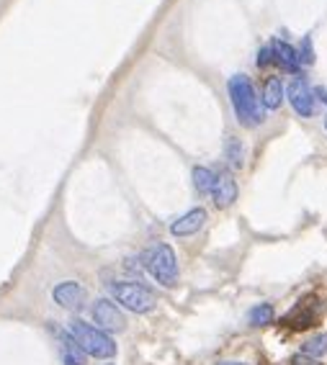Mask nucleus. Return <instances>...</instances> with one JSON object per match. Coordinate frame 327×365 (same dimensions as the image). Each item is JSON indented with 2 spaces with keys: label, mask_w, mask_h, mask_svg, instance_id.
I'll return each mask as SVG.
<instances>
[{
  "label": "nucleus",
  "mask_w": 327,
  "mask_h": 365,
  "mask_svg": "<svg viewBox=\"0 0 327 365\" xmlns=\"http://www.w3.org/2000/svg\"><path fill=\"white\" fill-rule=\"evenodd\" d=\"M286 98L301 118H309L314 113V93L309 91V85L304 80H294L286 88Z\"/></svg>",
  "instance_id": "nucleus-7"
},
{
  "label": "nucleus",
  "mask_w": 327,
  "mask_h": 365,
  "mask_svg": "<svg viewBox=\"0 0 327 365\" xmlns=\"http://www.w3.org/2000/svg\"><path fill=\"white\" fill-rule=\"evenodd\" d=\"M219 365H248V363H240V360H227V363H219Z\"/></svg>",
  "instance_id": "nucleus-21"
},
{
  "label": "nucleus",
  "mask_w": 327,
  "mask_h": 365,
  "mask_svg": "<svg viewBox=\"0 0 327 365\" xmlns=\"http://www.w3.org/2000/svg\"><path fill=\"white\" fill-rule=\"evenodd\" d=\"M256 65L261 67V70H266V67L273 65V54H271V46H268V44L261 46V49H258V59H256Z\"/></svg>",
  "instance_id": "nucleus-18"
},
{
  "label": "nucleus",
  "mask_w": 327,
  "mask_h": 365,
  "mask_svg": "<svg viewBox=\"0 0 327 365\" xmlns=\"http://www.w3.org/2000/svg\"><path fill=\"white\" fill-rule=\"evenodd\" d=\"M301 355H307V358H314V360H320L322 355H327V332L309 337L307 342L301 345Z\"/></svg>",
  "instance_id": "nucleus-13"
},
{
  "label": "nucleus",
  "mask_w": 327,
  "mask_h": 365,
  "mask_svg": "<svg viewBox=\"0 0 327 365\" xmlns=\"http://www.w3.org/2000/svg\"><path fill=\"white\" fill-rule=\"evenodd\" d=\"M325 129H327V116H325Z\"/></svg>",
  "instance_id": "nucleus-22"
},
{
  "label": "nucleus",
  "mask_w": 327,
  "mask_h": 365,
  "mask_svg": "<svg viewBox=\"0 0 327 365\" xmlns=\"http://www.w3.org/2000/svg\"><path fill=\"white\" fill-rule=\"evenodd\" d=\"M273 317H276V312H273V307H271V304H258V307H253L248 312V324L266 327V324H271V322H273Z\"/></svg>",
  "instance_id": "nucleus-16"
},
{
  "label": "nucleus",
  "mask_w": 327,
  "mask_h": 365,
  "mask_svg": "<svg viewBox=\"0 0 327 365\" xmlns=\"http://www.w3.org/2000/svg\"><path fill=\"white\" fill-rule=\"evenodd\" d=\"M191 178H193V188L198 190V193H211V188H214V180L216 175L211 173L209 168H193V173H191Z\"/></svg>",
  "instance_id": "nucleus-15"
},
{
  "label": "nucleus",
  "mask_w": 327,
  "mask_h": 365,
  "mask_svg": "<svg viewBox=\"0 0 327 365\" xmlns=\"http://www.w3.org/2000/svg\"><path fill=\"white\" fill-rule=\"evenodd\" d=\"M211 198H214L216 209H227L232 206L237 198V182L229 173H219L214 180V188H211Z\"/></svg>",
  "instance_id": "nucleus-9"
},
{
  "label": "nucleus",
  "mask_w": 327,
  "mask_h": 365,
  "mask_svg": "<svg viewBox=\"0 0 327 365\" xmlns=\"http://www.w3.org/2000/svg\"><path fill=\"white\" fill-rule=\"evenodd\" d=\"M296 54H299V62H301V67H307V65H312L314 62V52H312V39H304L301 41V46L296 49Z\"/></svg>",
  "instance_id": "nucleus-17"
},
{
  "label": "nucleus",
  "mask_w": 327,
  "mask_h": 365,
  "mask_svg": "<svg viewBox=\"0 0 327 365\" xmlns=\"http://www.w3.org/2000/svg\"><path fill=\"white\" fill-rule=\"evenodd\" d=\"M59 352L65 365H86V352L72 339L70 332H59Z\"/></svg>",
  "instance_id": "nucleus-12"
},
{
  "label": "nucleus",
  "mask_w": 327,
  "mask_h": 365,
  "mask_svg": "<svg viewBox=\"0 0 327 365\" xmlns=\"http://www.w3.org/2000/svg\"><path fill=\"white\" fill-rule=\"evenodd\" d=\"M224 157L229 160L232 168H242L245 165V147H242L240 139L227 137V142H224Z\"/></svg>",
  "instance_id": "nucleus-14"
},
{
  "label": "nucleus",
  "mask_w": 327,
  "mask_h": 365,
  "mask_svg": "<svg viewBox=\"0 0 327 365\" xmlns=\"http://www.w3.org/2000/svg\"><path fill=\"white\" fill-rule=\"evenodd\" d=\"M227 93H229L232 111H235L237 121L242 126L253 129V126H261L266 121V108H263L261 98H258V93L248 75H232L227 83Z\"/></svg>",
  "instance_id": "nucleus-1"
},
{
  "label": "nucleus",
  "mask_w": 327,
  "mask_h": 365,
  "mask_svg": "<svg viewBox=\"0 0 327 365\" xmlns=\"http://www.w3.org/2000/svg\"><path fill=\"white\" fill-rule=\"evenodd\" d=\"M314 96H317V98H320L322 103L327 106V91H325V88H317V91H314Z\"/></svg>",
  "instance_id": "nucleus-20"
},
{
  "label": "nucleus",
  "mask_w": 327,
  "mask_h": 365,
  "mask_svg": "<svg viewBox=\"0 0 327 365\" xmlns=\"http://www.w3.org/2000/svg\"><path fill=\"white\" fill-rule=\"evenodd\" d=\"M203 224H206V211L191 209V211H186L183 216H178L176 222L171 224V235L173 237H191V235H196Z\"/></svg>",
  "instance_id": "nucleus-10"
},
{
  "label": "nucleus",
  "mask_w": 327,
  "mask_h": 365,
  "mask_svg": "<svg viewBox=\"0 0 327 365\" xmlns=\"http://www.w3.org/2000/svg\"><path fill=\"white\" fill-rule=\"evenodd\" d=\"M111 296L116 299V304H121L124 309H129V312L134 314H147L155 309V296H152V291H147V288L142 286V283H111Z\"/></svg>",
  "instance_id": "nucleus-4"
},
{
  "label": "nucleus",
  "mask_w": 327,
  "mask_h": 365,
  "mask_svg": "<svg viewBox=\"0 0 327 365\" xmlns=\"http://www.w3.org/2000/svg\"><path fill=\"white\" fill-rule=\"evenodd\" d=\"M144 267L150 270V275L160 286L173 288L178 283V260L171 245H157V247H152L150 252L144 255Z\"/></svg>",
  "instance_id": "nucleus-3"
},
{
  "label": "nucleus",
  "mask_w": 327,
  "mask_h": 365,
  "mask_svg": "<svg viewBox=\"0 0 327 365\" xmlns=\"http://www.w3.org/2000/svg\"><path fill=\"white\" fill-rule=\"evenodd\" d=\"M283 96H286V88H283L281 78H278V75H271V78L266 80V85H263V98H261L263 108H266V111L278 108Z\"/></svg>",
  "instance_id": "nucleus-11"
},
{
  "label": "nucleus",
  "mask_w": 327,
  "mask_h": 365,
  "mask_svg": "<svg viewBox=\"0 0 327 365\" xmlns=\"http://www.w3.org/2000/svg\"><path fill=\"white\" fill-rule=\"evenodd\" d=\"M291 365H320L314 358H307V355H296L294 360H291Z\"/></svg>",
  "instance_id": "nucleus-19"
},
{
  "label": "nucleus",
  "mask_w": 327,
  "mask_h": 365,
  "mask_svg": "<svg viewBox=\"0 0 327 365\" xmlns=\"http://www.w3.org/2000/svg\"><path fill=\"white\" fill-rule=\"evenodd\" d=\"M93 322L104 332H124L126 329L124 314H121V309L111 299H99L93 304Z\"/></svg>",
  "instance_id": "nucleus-5"
},
{
  "label": "nucleus",
  "mask_w": 327,
  "mask_h": 365,
  "mask_svg": "<svg viewBox=\"0 0 327 365\" xmlns=\"http://www.w3.org/2000/svg\"><path fill=\"white\" fill-rule=\"evenodd\" d=\"M70 334L72 339L83 347L86 355H93V358H114L116 355V342L111 339V334L99 329L96 324H88L83 319H72L70 322Z\"/></svg>",
  "instance_id": "nucleus-2"
},
{
  "label": "nucleus",
  "mask_w": 327,
  "mask_h": 365,
  "mask_svg": "<svg viewBox=\"0 0 327 365\" xmlns=\"http://www.w3.org/2000/svg\"><path fill=\"white\" fill-rule=\"evenodd\" d=\"M268 46H271V54H273L276 67H281L283 72H291V75H299L301 62H299V54H296V46H291L283 39H273Z\"/></svg>",
  "instance_id": "nucleus-8"
},
{
  "label": "nucleus",
  "mask_w": 327,
  "mask_h": 365,
  "mask_svg": "<svg viewBox=\"0 0 327 365\" xmlns=\"http://www.w3.org/2000/svg\"><path fill=\"white\" fill-rule=\"evenodd\" d=\"M52 299L57 301L59 307L67 309V312H78V309L86 307V288L80 286V283L75 281H65V283H57L52 291Z\"/></svg>",
  "instance_id": "nucleus-6"
}]
</instances>
